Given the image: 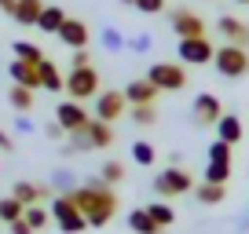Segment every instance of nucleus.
<instances>
[{"label":"nucleus","mask_w":249,"mask_h":234,"mask_svg":"<svg viewBox=\"0 0 249 234\" xmlns=\"http://www.w3.org/2000/svg\"><path fill=\"white\" fill-rule=\"evenodd\" d=\"M70 198H73V205L85 212L88 227H107L110 219H114V212H117V194L107 183H99V187H88V183L85 187H73Z\"/></svg>","instance_id":"1"},{"label":"nucleus","mask_w":249,"mask_h":234,"mask_svg":"<svg viewBox=\"0 0 249 234\" xmlns=\"http://www.w3.org/2000/svg\"><path fill=\"white\" fill-rule=\"evenodd\" d=\"M48 212H52V223L59 227L62 234H81V231H88L85 212L73 205V198H70V194H55V198H52V205H48Z\"/></svg>","instance_id":"2"},{"label":"nucleus","mask_w":249,"mask_h":234,"mask_svg":"<svg viewBox=\"0 0 249 234\" xmlns=\"http://www.w3.org/2000/svg\"><path fill=\"white\" fill-rule=\"evenodd\" d=\"M213 66H216L220 77L242 81L249 73V51H246V48H238V44H220L216 55H213Z\"/></svg>","instance_id":"3"},{"label":"nucleus","mask_w":249,"mask_h":234,"mask_svg":"<svg viewBox=\"0 0 249 234\" xmlns=\"http://www.w3.org/2000/svg\"><path fill=\"white\" fill-rule=\"evenodd\" d=\"M154 190L161 198H183V194H195V180L183 165H165L154 176Z\"/></svg>","instance_id":"4"},{"label":"nucleus","mask_w":249,"mask_h":234,"mask_svg":"<svg viewBox=\"0 0 249 234\" xmlns=\"http://www.w3.org/2000/svg\"><path fill=\"white\" fill-rule=\"evenodd\" d=\"M103 88H99V70L95 66H73L70 73H66V95L77 102H88L95 99Z\"/></svg>","instance_id":"5"},{"label":"nucleus","mask_w":249,"mask_h":234,"mask_svg":"<svg viewBox=\"0 0 249 234\" xmlns=\"http://www.w3.org/2000/svg\"><path fill=\"white\" fill-rule=\"evenodd\" d=\"M147 81L158 88V92H183L191 77H187L183 63H154L147 70Z\"/></svg>","instance_id":"6"},{"label":"nucleus","mask_w":249,"mask_h":234,"mask_svg":"<svg viewBox=\"0 0 249 234\" xmlns=\"http://www.w3.org/2000/svg\"><path fill=\"white\" fill-rule=\"evenodd\" d=\"M176 55H179L183 66H209L213 55H216V48H213L209 37H179Z\"/></svg>","instance_id":"7"},{"label":"nucleus","mask_w":249,"mask_h":234,"mask_svg":"<svg viewBox=\"0 0 249 234\" xmlns=\"http://www.w3.org/2000/svg\"><path fill=\"white\" fill-rule=\"evenodd\" d=\"M169 26H172V33L176 37H205V18L198 15V11H191V8H172L169 11Z\"/></svg>","instance_id":"8"},{"label":"nucleus","mask_w":249,"mask_h":234,"mask_svg":"<svg viewBox=\"0 0 249 234\" xmlns=\"http://www.w3.org/2000/svg\"><path fill=\"white\" fill-rule=\"evenodd\" d=\"M124 110H128V99H124V92H117V88H107V92L95 95V121L114 125L117 117H124Z\"/></svg>","instance_id":"9"},{"label":"nucleus","mask_w":249,"mask_h":234,"mask_svg":"<svg viewBox=\"0 0 249 234\" xmlns=\"http://www.w3.org/2000/svg\"><path fill=\"white\" fill-rule=\"evenodd\" d=\"M191 117H195L198 128H216V121L224 117V102H220V95L202 92L195 99V106H191Z\"/></svg>","instance_id":"10"},{"label":"nucleus","mask_w":249,"mask_h":234,"mask_svg":"<svg viewBox=\"0 0 249 234\" xmlns=\"http://www.w3.org/2000/svg\"><path fill=\"white\" fill-rule=\"evenodd\" d=\"M55 121H59L66 132H81V128L92 121V114L85 110V102H77V99H66V102H59L55 106Z\"/></svg>","instance_id":"11"},{"label":"nucleus","mask_w":249,"mask_h":234,"mask_svg":"<svg viewBox=\"0 0 249 234\" xmlns=\"http://www.w3.org/2000/svg\"><path fill=\"white\" fill-rule=\"evenodd\" d=\"M216 33L227 40V44H238V48H249V26L234 15H220L216 18Z\"/></svg>","instance_id":"12"},{"label":"nucleus","mask_w":249,"mask_h":234,"mask_svg":"<svg viewBox=\"0 0 249 234\" xmlns=\"http://www.w3.org/2000/svg\"><path fill=\"white\" fill-rule=\"evenodd\" d=\"M55 37H59L66 48H73V51H77V48H88V40H92V30H88L81 18H70V15H66V22H62V30L55 33Z\"/></svg>","instance_id":"13"},{"label":"nucleus","mask_w":249,"mask_h":234,"mask_svg":"<svg viewBox=\"0 0 249 234\" xmlns=\"http://www.w3.org/2000/svg\"><path fill=\"white\" fill-rule=\"evenodd\" d=\"M158 88L150 84L147 77H136V81H128L124 84V99H128V106H143V102H158Z\"/></svg>","instance_id":"14"},{"label":"nucleus","mask_w":249,"mask_h":234,"mask_svg":"<svg viewBox=\"0 0 249 234\" xmlns=\"http://www.w3.org/2000/svg\"><path fill=\"white\" fill-rule=\"evenodd\" d=\"M242 135H246L242 117H238V114H227V110H224V117L216 121V139H224V143H231V147H238Z\"/></svg>","instance_id":"15"},{"label":"nucleus","mask_w":249,"mask_h":234,"mask_svg":"<svg viewBox=\"0 0 249 234\" xmlns=\"http://www.w3.org/2000/svg\"><path fill=\"white\" fill-rule=\"evenodd\" d=\"M11 194H15L22 205H40V201H48V198H55L52 187H44V183H30V180L15 183V187H11Z\"/></svg>","instance_id":"16"},{"label":"nucleus","mask_w":249,"mask_h":234,"mask_svg":"<svg viewBox=\"0 0 249 234\" xmlns=\"http://www.w3.org/2000/svg\"><path fill=\"white\" fill-rule=\"evenodd\" d=\"M8 73H11V84H22V88H30V92H37V88H40V77H37V66H33V63L11 59Z\"/></svg>","instance_id":"17"},{"label":"nucleus","mask_w":249,"mask_h":234,"mask_svg":"<svg viewBox=\"0 0 249 234\" xmlns=\"http://www.w3.org/2000/svg\"><path fill=\"white\" fill-rule=\"evenodd\" d=\"M37 77H40V88H44V92H62V88H66V77L59 73V66H55L52 59H40L37 63Z\"/></svg>","instance_id":"18"},{"label":"nucleus","mask_w":249,"mask_h":234,"mask_svg":"<svg viewBox=\"0 0 249 234\" xmlns=\"http://www.w3.org/2000/svg\"><path fill=\"white\" fill-rule=\"evenodd\" d=\"M40 11H44V4H40V0H15V8H11V18H15L18 26H37Z\"/></svg>","instance_id":"19"},{"label":"nucleus","mask_w":249,"mask_h":234,"mask_svg":"<svg viewBox=\"0 0 249 234\" xmlns=\"http://www.w3.org/2000/svg\"><path fill=\"white\" fill-rule=\"evenodd\" d=\"M85 132H88V139H92V150H107V147H114V128L107 125V121H88L85 125Z\"/></svg>","instance_id":"20"},{"label":"nucleus","mask_w":249,"mask_h":234,"mask_svg":"<svg viewBox=\"0 0 249 234\" xmlns=\"http://www.w3.org/2000/svg\"><path fill=\"white\" fill-rule=\"evenodd\" d=\"M62 22H66V11L55 8V4H44V11H40V18H37V30L40 33H59Z\"/></svg>","instance_id":"21"},{"label":"nucleus","mask_w":249,"mask_h":234,"mask_svg":"<svg viewBox=\"0 0 249 234\" xmlns=\"http://www.w3.org/2000/svg\"><path fill=\"white\" fill-rule=\"evenodd\" d=\"M195 198H198V201H202V205H220V201H224V198H227V187H224V183H198V187H195Z\"/></svg>","instance_id":"22"},{"label":"nucleus","mask_w":249,"mask_h":234,"mask_svg":"<svg viewBox=\"0 0 249 234\" xmlns=\"http://www.w3.org/2000/svg\"><path fill=\"white\" fill-rule=\"evenodd\" d=\"M8 102L18 110V114H26V110H33V102H37V92H30V88H22V84H11L8 88Z\"/></svg>","instance_id":"23"},{"label":"nucleus","mask_w":249,"mask_h":234,"mask_svg":"<svg viewBox=\"0 0 249 234\" xmlns=\"http://www.w3.org/2000/svg\"><path fill=\"white\" fill-rule=\"evenodd\" d=\"M128 227H132L136 234H161V227L150 219L147 209H132V212H128Z\"/></svg>","instance_id":"24"},{"label":"nucleus","mask_w":249,"mask_h":234,"mask_svg":"<svg viewBox=\"0 0 249 234\" xmlns=\"http://www.w3.org/2000/svg\"><path fill=\"white\" fill-rule=\"evenodd\" d=\"M147 212H150V219H154L161 231L176 223V212H172V205H169V201H150V205H147Z\"/></svg>","instance_id":"25"},{"label":"nucleus","mask_w":249,"mask_h":234,"mask_svg":"<svg viewBox=\"0 0 249 234\" xmlns=\"http://www.w3.org/2000/svg\"><path fill=\"white\" fill-rule=\"evenodd\" d=\"M22 212H26V205L15 194L0 198V223H15V219H22Z\"/></svg>","instance_id":"26"},{"label":"nucleus","mask_w":249,"mask_h":234,"mask_svg":"<svg viewBox=\"0 0 249 234\" xmlns=\"http://www.w3.org/2000/svg\"><path fill=\"white\" fill-rule=\"evenodd\" d=\"M92 150V139H88V132L81 128V132H66V143H62V154H88Z\"/></svg>","instance_id":"27"},{"label":"nucleus","mask_w":249,"mask_h":234,"mask_svg":"<svg viewBox=\"0 0 249 234\" xmlns=\"http://www.w3.org/2000/svg\"><path fill=\"white\" fill-rule=\"evenodd\" d=\"M128 117H132L140 128H150L158 121V102H143V106H128Z\"/></svg>","instance_id":"28"},{"label":"nucleus","mask_w":249,"mask_h":234,"mask_svg":"<svg viewBox=\"0 0 249 234\" xmlns=\"http://www.w3.org/2000/svg\"><path fill=\"white\" fill-rule=\"evenodd\" d=\"M22 219L33 227V231H44L48 223H52V212L44 209V205H26V212H22Z\"/></svg>","instance_id":"29"},{"label":"nucleus","mask_w":249,"mask_h":234,"mask_svg":"<svg viewBox=\"0 0 249 234\" xmlns=\"http://www.w3.org/2000/svg\"><path fill=\"white\" fill-rule=\"evenodd\" d=\"M11 51H15V59H22V63H33V66L44 59V51H40L37 44H30V40H15V44H11Z\"/></svg>","instance_id":"30"},{"label":"nucleus","mask_w":249,"mask_h":234,"mask_svg":"<svg viewBox=\"0 0 249 234\" xmlns=\"http://www.w3.org/2000/svg\"><path fill=\"white\" fill-rule=\"evenodd\" d=\"M99 44L107 48V51H124L128 37H121V33H117L114 26H103V33H99Z\"/></svg>","instance_id":"31"},{"label":"nucleus","mask_w":249,"mask_h":234,"mask_svg":"<svg viewBox=\"0 0 249 234\" xmlns=\"http://www.w3.org/2000/svg\"><path fill=\"white\" fill-rule=\"evenodd\" d=\"M231 143H224V139H213L209 143V154H205V157H209V161L213 165H231Z\"/></svg>","instance_id":"32"},{"label":"nucleus","mask_w":249,"mask_h":234,"mask_svg":"<svg viewBox=\"0 0 249 234\" xmlns=\"http://www.w3.org/2000/svg\"><path fill=\"white\" fill-rule=\"evenodd\" d=\"M99 180L107 183V187H117V183L124 180V165H121V161H107V165L99 168Z\"/></svg>","instance_id":"33"},{"label":"nucleus","mask_w":249,"mask_h":234,"mask_svg":"<svg viewBox=\"0 0 249 234\" xmlns=\"http://www.w3.org/2000/svg\"><path fill=\"white\" fill-rule=\"evenodd\" d=\"M154 147H150L147 139H140V143H132V161L136 165H154Z\"/></svg>","instance_id":"34"},{"label":"nucleus","mask_w":249,"mask_h":234,"mask_svg":"<svg viewBox=\"0 0 249 234\" xmlns=\"http://www.w3.org/2000/svg\"><path fill=\"white\" fill-rule=\"evenodd\" d=\"M227 180H231V165H205V183H224L227 187Z\"/></svg>","instance_id":"35"},{"label":"nucleus","mask_w":249,"mask_h":234,"mask_svg":"<svg viewBox=\"0 0 249 234\" xmlns=\"http://www.w3.org/2000/svg\"><path fill=\"white\" fill-rule=\"evenodd\" d=\"M52 187L59 190V194H70V190H73V172H70V168H59V172L52 176Z\"/></svg>","instance_id":"36"},{"label":"nucleus","mask_w":249,"mask_h":234,"mask_svg":"<svg viewBox=\"0 0 249 234\" xmlns=\"http://www.w3.org/2000/svg\"><path fill=\"white\" fill-rule=\"evenodd\" d=\"M132 8L143 11V15H158V11H165V0H136Z\"/></svg>","instance_id":"37"},{"label":"nucleus","mask_w":249,"mask_h":234,"mask_svg":"<svg viewBox=\"0 0 249 234\" xmlns=\"http://www.w3.org/2000/svg\"><path fill=\"white\" fill-rule=\"evenodd\" d=\"M124 48H128V51H136V55H143V51L150 48V33H136V37L128 40Z\"/></svg>","instance_id":"38"},{"label":"nucleus","mask_w":249,"mask_h":234,"mask_svg":"<svg viewBox=\"0 0 249 234\" xmlns=\"http://www.w3.org/2000/svg\"><path fill=\"white\" fill-rule=\"evenodd\" d=\"M73 66H92V51H88V48H77L73 59H70V70H73Z\"/></svg>","instance_id":"39"},{"label":"nucleus","mask_w":249,"mask_h":234,"mask_svg":"<svg viewBox=\"0 0 249 234\" xmlns=\"http://www.w3.org/2000/svg\"><path fill=\"white\" fill-rule=\"evenodd\" d=\"M44 135H48V139H52V143H62V135H66V128H62L59 121H52V125H44Z\"/></svg>","instance_id":"40"},{"label":"nucleus","mask_w":249,"mask_h":234,"mask_svg":"<svg viewBox=\"0 0 249 234\" xmlns=\"http://www.w3.org/2000/svg\"><path fill=\"white\" fill-rule=\"evenodd\" d=\"M8 231L11 234H33V227L26 223V219H15V223H8Z\"/></svg>","instance_id":"41"},{"label":"nucleus","mask_w":249,"mask_h":234,"mask_svg":"<svg viewBox=\"0 0 249 234\" xmlns=\"http://www.w3.org/2000/svg\"><path fill=\"white\" fill-rule=\"evenodd\" d=\"M15 128H18V132H33V121H30V117H18V121H15Z\"/></svg>","instance_id":"42"},{"label":"nucleus","mask_w":249,"mask_h":234,"mask_svg":"<svg viewBox=\"0 0 249 234\" xmlns=\"http://www.w3.org/2000/svg\"><path fill=\"white\" fill-rule=\"evenodd\" d=\"M11 147H15V139H11V135L0 128V150H11Z\"/></svg>","instance_id":"43"},{"label":"nucleus","mask_w":249,"mask_h":234,"mask_svg":"<svg viewBox=\"0 0 249 234\" xmlns=\"http://www.w3.org/2000/svg\"><path fill=\"white\" fill-rule=\"evenodd\" d=\"M0 8H4V11L11 15V8H15V0H0Z\"/></svg>","instance_id":"44"},{"label":"nucleus","mask_w":249,"mask_h":234,"mask_svg":"<svg viewBox=\"0 0 249 234\" xmlns=\"http://www.w3.org/2000/svg\"><path fill=\"white\" fill-rule=\"evenodd\" d=\"M121 4H136V0H121Z\"/></svg>","instance_id":"45"},{"label":"nucleus","mask_w":249,"mask_h":234,"mask_svg":"<svg viewBox=\"0 0 249 234\" xmlns=\"http://www.w3.org/2000/svg\"><path fill=\"white\" fill-rule=\"evenodd\" d=\"M234 4H249V0H234Z\"/></svg>","instance_id":"46"}]
</instances>
